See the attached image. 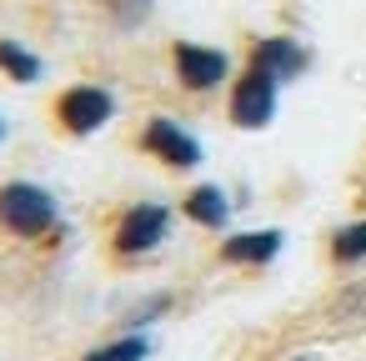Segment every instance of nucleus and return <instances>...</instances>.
I'll return each mask as SVG.
<instances>
[{
	"label": "nucleus",
	"mask_w": 366,
	"mask_h": 361,
	"mask_svg": "<svg viewBox=\"0 0 366 361\" xmlns=\"http://www.w3.org/2000/svg\"><path fill=\"white\" fill-rule=\"evenodd\" d=\"M246 66H261L271 81H296L306 66H311V51L301 46V41H291V36H261L256 46H251V61Z\"/></svg>",
	"instance_id": "0eeeda50"
},
{
	"label": "nucleus",
	"mask_w": 366,
	"mask_h": 361,
	"mask_svg": "<svg viewBox=\"0 0 366 361\" xmlns=\"http://www.w3.org/2000/svg\"><path fill=\"white\" fill-rule=\"evenodd\" d=\"M331 261H336V266L366 261V221H351V226H341V231L331 236Z\"/></svg>",
	"instance_id": "f8f14e48"
},
{
	"label": "nucleus",
	"mask_w": 366,
	"mask_h": 361,
	"mask_svg": "<svg viewBox=\"0 0 366 361\" xmlns=\"http://www.w3.org/2000/svg\"><path fill=\"white\" fill-rule=\"evenodd\" d=\"M116 116V96L106 86H71L56 96V121L66 136H96Z\"/></svg>",
	"instance_id": "20e7f679"
},
{
	"label": "nucleus",
	"mask_w": 366,
	"mask_h": 361,
	"mask_svg": "<svg viewBox=\"0 0 366 361\" xmlns=\"http://www.w3.org/2000/svg\"><path fill=\"white\" fill-rule=\"evenodd\" d=\"M181 211H186V221H196L201 231H226V221H231V201H226L221 186H191L186 201H181Z\"/></svg>",
	"instance_id": "1a4fd4ad"
},
{
	"label": "nucleus",
	"mask_w": 366,
	"mask_h": 361,
	"mask_svg": "<svg viewBox=\"0 0 366 361\" xmlns=\"http://www.w3.org/2000/svg\"><path fill=\"white\" fill-rule=\"evenodd\" d=\"M101 6L121 31H141L151 21V11H156V0H101Z\"/></svg>",
	"instance_id": "ddd939ff"
},
{
	"label": "nucleus",
	"mask_w": 366,
	"mask_h": 361,
	"mask_svg": "<svg viewBox=\"0 0 366 361\" xmlns=\"http://www.w3.org/2000/svg\"><path fill=\"white\" fill-rule=\"evenodd\" d=\"M361 201H366V196H361Z\"/></svg>",
	"instance_id": "f3484780"
},
{
	"label": "nucleus",
	"mask_w": 366,
	"mask_h": 361,
	"mask_svg": "<svg viewBox=\"0 0 366 361\" xmlns=\"http://www.w3.org/2000/svg\"><path fill=\"white\" fill-rule=\"evenodd\" d=\"M171 66H176V81H181L186 91H196V96L216 91V86L231 76V61H226V51H211V46H196V41H176V51H171Z\"/></svg>",
	"instance_id": "423d86ee"
},
{
	"label": "nucleus",
	"mask_w": 366,
	"mask_h": 361,
	"mask_svg": "<svg viewBox=\"0 0 366 361\" xmlns=\"http://www.w3.org/2000/svg\"><path fill=\"white\" fill-rule=\"evenodd\" d=\"M166 306H171V296H156V301H146V306H136V311H131V326H146V321H156V316H161Z\"/></svg>",
	"instance_id": "4468645a"
},
{
	"label": "nucleus",
	"mask_w": 366,
	"mask_h": 361,
	"mask_svg": "<svg viewBox=\"0 0 366 361\" xmlns=\"http://www.w3.org/2000/svg\"><path fill=\"white\" fill-rule=\"evenodd\" d=\"M291 361H321V356H311V351H301V356H291Z\"/></svg>",
	"instance_id": "2eb2a0df"
},
{
	"label": "nucleus",
	"mask_w": 366,
	"mask_h": 361,
	"mask_svg": "<svg viewBox=\"0 0 366 361\" xmlns=\"http://www.w3.org/2000/svg\"><path fill=\"white\" fill-rule=\"evenodd\" d=\"M0 71H6L11 81H21V86H36L46 66H41V56L26 51L21 41H0Z\"/></svg>",
	"instance_id": "9d476101"
},
{
	"label": "nucleus",
	"mask_w": 366,
	"mask_h": 361,
	"mask_svg": "<svg viewBox=\"0 0 366 361\" xmlns=\"http://www.w3.org/2000/svg\"><path fill=\"white\" fill-rule=\"evenodd\" d=\"M276 96H281V81H271L261 66H246L231 86V121L241 131H266L276 121Z\"/></svg>",
	"instance_id": "7ed1b4c3"
},
{
	"label": "nucleus",
	"mask_w": 366,
	"mask_h": 361,
	"mask_svg": "<svg viewBox=\"0 0 366 361\" xmlns=\"http://www.w3.org/2000/svg\"><path fill=\"white\" fill-rule=\"evenodd\" d=\"M0 141H6V121H0Z\"/></svg>",
	"instance_id": "dca6fc26"
},
{
	"label": "nucleus",
	"mask_w": 366,
	"mask_h": 361,
	"mask_svg": "<svg viewBox=\"0 0 366 361\" xmlns=\"http://www.w3.org/2000/svg\"><path fill=\"white\" fill-rule=\"evenodd\" d=\"M281 246H286V236L276 226L271 231H236V236L221 241V261L226 266H266V261L281 256Z\"/></svg>",
	"instance_id": "6e6552de"
},
{
	"label": "nucleus",
	"mask_w": 366,
	"mask_h": 361,
	"mask_svg": "<svg viewBox=\"0 0 366 361\" xmlns=\"http://www.w3.org/2000/svg\"><path fill=\"white\" fill-rule=\"evenodd\" d=\"M141 151L156 156V161L171 166V171H191V166H201V141H196L181 121H171V116H151V121H146V131H141Z\"/></svg>",
	"instance_id": "39448f33"
},
{
	"label": "nucleus",
	"mask_w": 366,
	"mask_h": 361,
	"mask_svg": "<svg viewBox=\"0 0 366 361\" xmlns=\"http://www.w3.org/2000/svg\"><path fill=\"white\" fill-rule=\"evenodd\" d=\"M166 236H171V206H161V201H136V206L121 211V221H116V231H111V246H116V256L136 261V256H151Z\"/></svg>",
	"instance_id": "f03ea898"
},
{
	"label": "nucleus",
	"mask_w": 366,
	"mask_h": 361,
	"mask_svg": "<svg viewBox=\"0 0 366 361\" xmlns=\"http://www.w3.org/2000/svg\"><path fill=\"white\" fill-rule=\"evenodd\" d=\"M146 356H151V336L131 331V336H116V341H106V346L86 351L81 361H146Z\"/></svg>",
	"instance_id": "9b49d317"
},
{
	"label": "nucleus",
	"mask_w": 366,
	"mask_h": 361,
	"mask_svg": "<svg viewBox=\"0 0 366 361\" xmlns=\"http://www.w3.org/2000/svg\"><path fill=\"white\" fill-rule=\"evenodd\" d=\"M0 231H11L21 241H41L51 231H61V206L46 186L36 181H11L0 186Z\"/></svg>",
	"instance_id": "f257e3e1"
}]
</instances>
